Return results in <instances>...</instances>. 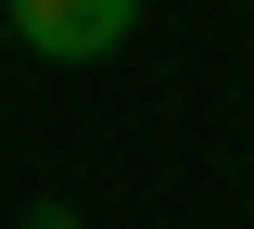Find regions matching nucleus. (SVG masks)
<instances>
[{"instance_id": "nucleus-1", "label": "nucleus", "mask_w": 254, "mask_h": 229, "mask_svg": "<svg viewBox=\"0 0 254 229\" xmlns=\"http://www.w3.org/2000/svg\"><path fill=\"white\" fill-rule=\"evenodd\" d=\"M0 38H26L38 64H115L140 38V0H0Z\"/></svg>"}, {"instance_id": "nucleus-2", "label": "nucleus", "mask_w": 254, "mask_h": 229, "mask_svg": "<svg viewBox=\"0 0 254 229\" xmlns=\"http://www.w3.org/2000/svg\"><path fill=\"white\" fill-rule=\"evenodd\" d=\"M26 229H89V204H26Z\"/></svg>"}]
</instances>
